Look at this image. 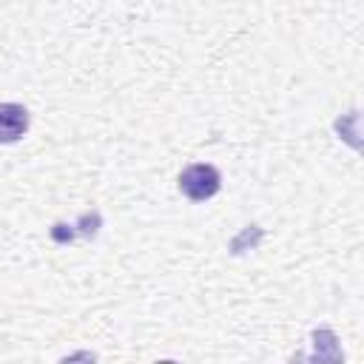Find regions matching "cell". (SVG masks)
I'll list each match as a JSON object with an SVG mask.
<instances>
[{
  "label": "cell",
  "instance_id": "1",
  "mask_svg": "<svg viewBox=\"0 0 364 364\" xmlns=\"http://www.w3.org/2000/svg\"><path fill=\"white\" fill-rule=\"evenodd\" d=\"M222 188V176L213 165H188L182 173H179V191L191 199V202H205L210 196H216Z\"/></svg>",
  "mask_w": 364,
  "mask_h": 364
},
{
  "label": "cell",
  "instance_id": "2",
  "mask_svg": "<svg viewBox=\"0 0 364 364\" xmlns=\"http://www.w3.org/2000/svg\"><path fill=\"white\" fill-rule=\"evenodd\" d=\"M28 131V111L17 102H0V142L11 145Z\"/></svg>",
  "mask_w": 364,
  "mask_h": 364
}]
</instances>
